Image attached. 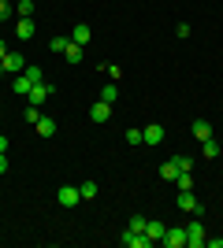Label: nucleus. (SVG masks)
Instances as JSON below:
<instances>
[{
  "label": "nucleus",
  "instance_id": "obj_1",
  "mask_svg": "<svg viewBox=\"0 0 223 248\" xmlns=\"http://www.w3.org/2000/svg\"><path fill=\"white\" fill-rule=\"evenodd\" d=\"M56 204H60V207H78V204H82L78 186H60V189H56Z\"/></svg>",
  "mask_w": 223,
  "mask_h": 248
},
{
  "label": "nucleus",
  "instance_id": "obj_2",
  "mask_svg": "<svg viewBox=\"0 0 223 248\" xmlns=\"http://www.w3.org/2000/svg\"><path fill=\"white\" fill-rule=\"evenodd\" d=\"M160 245H164V248H186V230L168 226V230H164V237H160Z\"/></svg>",
  "mask_w": 223,
  "mask_h": 248
},
{
  "label": "nucleus",
  "instance_id": "obj_3",
  "mask_svg": "<svg viewBox=\"0 0 223 248\" xmlns=\"http://www.w3.org/2000/svg\"><path fill=\"white\" fill-rule=\"evenodd\" d=\"M179 211L201 215V204H197V197H193V189H179Z\"/></svg>",
  "mask_w": 223,
  "mask_h": 248
},
{
  "label": "nucleus",
  "instance_id": "obj_4",
  "mask_svg": "<svg viewBox=\"0 0 223 248\" xmlns=\"http://www.w3.org/2000/svg\"><path fill=\"white\" fill-rule=\"evenodd\" d=\"M52 89H56L52 82H37V85H34V89H30V96H26V100H30V104H37V108H41V104L49 100V96H52Z\"/></svg>",
  "mask_w": 223,
  "mask_h": 248
},
{
  "label": "nucleus",
  "instance_id": "obj_5",
  "mask_svg": "<svg viewBox=\"0 0 223 248\" xmlns=\"http://www.w3.org/2000/svg\"><path fill=\"white\" fill-rule=\"evenodd\" d=\"M205 230H201V222H190L186 226V248H205Z\"/></svg>",
  "mask_w": 223,
  "mask_h": 248
},
{
  "label": "nucleus",
  "instance_id": "obj_6",
  "mask_svg": "<svg viewBox=\"0 0 223 248\" xmlns=\"http://www.w3.org/2000/svg\"><path fill=\"white\" fill-rule=\"evenodd\" d=\"M164 141V126L160 123H149L145 130H141V145H160Z\"/></svg>",
  "mask_w": 223,
  "mask_h": 248
},
{
  "label": "nucleus",
  "instance_id": "obj_7",
  "mask_svg": "<svg viewBox=\"0 0 223 248\" xmlns=\"http://www.w3.org/2000/svg\"><path fill=\"white\" fill-rule=\"evenodd\" d=\"M89 119H93V123H108V119H112V104L97 100L93 108H89Z\"/></svg>",
  "mask_w": 223,
  "mask_h": 248
},
{
  "label": "nucleus",
  "instance_id": "obj_8",
  "mask_svg": "<svg viewBox=\"0 0 223 248\" xmlns=\"http://www.w3.org/2000/svg\"><path fill=\"white\" fill-rule=\"evenodd\" d=\"M4 67H8V74H22L26 71V60H22L19 52H8V56H4Z\"/></svg>",
  "mask_w": 223,
  "mask_h": 248
},
{
  "label": "nucleus",
  "instance_id": "obj_9",
  "mask_svg": "<svg viewBox=\"0 0 223 248\" xmlns=\"http://www.w3.org/2000/svg\"><path fill=\"white\" fill-rule=\"evenodd\" d=\"M164 230H168L164 222H156V218H149V222H145V237L153 241V245H160V237H164Z\"/></svg>",
  "mask_w": 223,
  "mask_h": 248
},
{
  "label": "nucleus",
  "instance_id": "obj_10",
  "mask_svg": "<svg viewBox=\"0 0 223 248\" xmlns=\"http://www.w3.org/2000/svg\"><path fill=\"white\" fill-rule=\"evenodd\" d=\"M34 30H37V26H34V19H19V22H15V37H19V41H30Z\"/></svg>",
  "mask_w": 223,
  "mask_h": 248
},
{
  "label": "nucleus",
  "instance_id": "obj_11",
  "mask_svg": "<svg viewBox=\"0 0 223 248\" xmlns=\"http://www.w3.org/2000/svg\"><path fill=\"white\" fill-rule=\"evenodd\" d=\"M11 89H15V96H30L34 82L26 78V74H15V82H11Z\"/></svg>",
  "mask_w": 223,
  "mask_h": 248
},
{
  "label": "nucleus",
  "instance_id": "obj_12",
  "mask_svg": "<svg viewBox=\"0 0 223 248\" xmlns=\"http://www.w3.org/2000/svg\"><path fill=\"white\" fill-rule=\"evenodd\" d=\"M89 37H93V30H89L86 22H78V26L71 30V41H74V45H89Z\"/></svg>",
  "mask_w": 223,
  "mask_h": 248
},
{
  "label": "nucleus",
  "instance_id": "obj_13",
  "mask_svg": "<svg viewBox=\"0 0 223 248\" xmlns=\"http://www.w3.org/2000/svg\"><path fill=\"white\" fill-rule=\"evenodd\" d=\"M190 130H193V137H197V141H208V137H212V126L205 123V119H193Z\"/></svg>",
  "mask_w": 223,
  "mask_h": 248
},
{
  "label": "nucleus",
  "instance_id": "obj_14",
  "mask_svg": "<svg viewBox=\"0 0 223 248\" xmlns=\"http://www.w3.org/2000/svg\"><path fill=\"white\" fill-rule=\"evenodd\" d=\"M201 155H205V159H216V155H220V141H216V137L201 141Z\"/></svg>",
  "mask_w": 223,
  "mask_h": 248
},
{
  "label": "nucleus",
  "instance_id": "obj_15",
  "mask_svg": "<svg viewBox=\"0 0 223 248\" xmlns=\"http://www.w3.org/2000/svg\"><path fill=\"white\" fill-rule=\"evenodd\" d=\"M22 74H26V78H30L34 85H37V82H49V78H45V71L37 67V63H26V71H22Z\"/></svg>",
  "mask_w": 223,
  "mask_h": 248
},
{
  "label": "nucleus",
  "instance_id": "obj_16",
  "mask_svg": "<svg viewBox=\"0 0 223 248\" xmlns=\"http://www.w3.org/2000/svg\"><path fill=\"white\" fill-rule=\"evenodd\" d=\"M179 174H182V170L175 167V159H168V163H160V178H168V182H175Z\"/></svg>",
  "mask_w": 223,
  "mask_h": 248
},
{
  "label": "nucleus",
  "instance_id": "obj_17",
  "mask_svg": "<svg viewBox=\"0 0 223 248\" xmlns=\"http://www.w3.org/2000/svg\"><path fill=\"white\" fill-rule=\"evenodd\" d=\"M67 45H71V33H67V37H52V41H49V52L64 56V48H67Z\"/></svg>",
  "mask_w": 223,
  "mask_h": 248
},
{
  "label": "nucleus",
  "instance_id": "obj_18",
  "mask_svg": "<svg viewBox=\"0 0 223 248\" xmlns=\"http://www.w3.org/2000/svg\"><path fill=\"white\" fill-rule=\"evenodd\" d=\"M37 134H41V137H52V134H56V123L41 115V119H37Z\"/></svg>",
  "mask_w": 223,
  "mask_h": 248
},
{
  "label": "nucleus",
  "instance_id": "obj_19",
  "mask_svg": "<svg viewBox=\"0 0 223 248\" xmlns=\"http://www.w3.org/2000/svg\"><path fill=\"white\" fill-rule=\"evenodd\" d=\"M64 60H67V63H78V60H82V45H74V41H71V45L64 48Z\"/></svg>",
  "mask_w": 223,
  "mask_h": 248
},
{
  "label": "nucleus",
  "instance_id": "obj_20",
  "mask_svg": "<svg viewBox=\"0 0 223 248\" xmlns=\"http://www.w3.org/2000/svg\"><path fill=\"white\" fill-rule=\"evenodd\" d=\"M101 100H104V104H116V100H119V89H116V82L101 89Z\"/></svg>",
  "mask_w": 223,
  "mask_h": 248
},
{
  "label": "nucleus",
  "instance_id": "obj_21",
  "mask_svg": "<svg viewBox=\"0 0 223 248\" xmlns=\"http://www.w3.org/2000/svg\"><path fill=\"white\" fill-rule=\"evenodd\" d=\"M22 119L37 126V119H41V108H37V104H26V111H22Z\"/></svg>",
  "mask_w": 223,
  "mask_h": 248
},
{
  "label": "nucleus",
  "instance_id": "obj_22",
  "mask_svg": "<svg viewBox=\"0 0 223 248\" xmlns=\"http://www.w3.org/2000/svg\"><path fill=\"white\" fill-rule=\"evenodd\" d=\"M175 186L179 189H193V170H182V174L175 178Z\"/></svg>",
  "mask_w": 223,
  "mask_h": 248
},
{
  "label": "nucleus",
  "instance_id": "obj_23",
  "mask_svg": "<svg viewBox=\"0 0 223 248\" xmlns=\"http://www.w3.org/2000/svg\"><path fill=\"white\" fill-rule=\"evenodd\" d=\"M78 193H82V200H93V197H97V182H82V186H78Z\"/></svg>",
  "mask_w": 223,
  "mask_h": 248
},
{
  "label": "nucleus",
  "instance_id": "obj_24",
  "mask_svg": "<svg viewBox=\"0 0 223 248\" xmlns=\"http://www.w3.org/2000/svg\"><path fill=\"white\" fill-rule=\"evenodd\" d=\"M15 11H19V19H30V11H34V0H19V4H15Z\"/></svg>",
  "mask_w": 223,
  "mask_h": 248
},
{
  "label": "nucleus",
  "instance_id": "obj_25",
  "mask_svg": "<svg viewBox=\"0 0 223 248\" xmlns=\"http://www.w3.org/2000/svg\"><path fill=\"white\" fill-rule=\"evenodd\" d=\"M171 159H175L179 170H193V159H190V155H171Z\"/></svg>",
  "mask_w": 223,
  "mask_h": 248
},
{
  "label": "nucleus",
  "instance_id": "obj_26",
  "mask_svg": "<svg viewBox=\"0 0 223 248\" xmlns=\"http://www.w3.org/2000/svg\"><path fill=\"white\" fill-rule=\"evenodd\" d=\"M145 222H149L145 215H130V230H138V233H145Z\"/></svg>",
  "mask_w": 223,
  "mask_h": 248
},
{
  "label": "nucleus",
  "instance_id": "obj_27",
  "mask_svg": "<svg viewBox=\"0 0 223 248\" xmlns=\"http://www.w3.org/2000/svg\"><path fill=\"white\" fill-rule=\"evenodd\" d=\"M104 74H108V78H112V82H116V78H119V74H123V71H119L116 63H104Z\"/></svg>",
  "mask_w": 223,
  "mask_h": 248
},
{
  "label": "nucleus",
  "instance_id": "obj_28",
  "mask_svg": "<svg viewBox=\"0 0 223 248\" xmlns=\"http://www.w3.org/2000/svg\"><path fill=\"white\" fill-rule=\"evenodd\" d=\"M127 145H141V130H127Z\"/></svg>",
  "mask_w": 223,
  "mask_h": 248
},
{
  "label": "nucleus",
  "instance_id": "obj_29",
  "mask_svg": "<svg viewBox=\"0 0 223 248\" xmlns=\"http://www.w3.org/2000/svg\"><path fill=\"white\" fill-rule=\"evenodd\" d=\"M175 33H179V37H190L193 30H190V22H179V26H175Z\"/></svg>",
  "mask_w": 223,
  "mask_h": 248
},
{
  "label": "nucleus",
  "instance_id": "obj_30",
  "mask_svg": "<svg viewBox=\"0 0 223 248\" xmlns=\"http://www.w3.org/2000/svg\"><path fill=\"white\" fill-rule=\"evenodd\" d=\"M8 15H11V4H8V0H0V22L8 19Z\"/></svg>",
  "mask_w": 223,
  "mask_h": 248
},
{
  "label": "nucleus",
  "instance_id": "obj_31",
  "mask_svg": "<svg viewBox=\"0 0 223 248\" xmlns=\"http://www.w3.org/2000/svg\"><path fill=\"white\" fill-rule=\"evenodd\" d=\"M0 174H8V155L0 152Z\"/></svg>",
  "mask_w": 223,
  "mask_h": 248
},
{
  "label": "nucleus",
  "instance_id": "obj_32",
  "mask_svg": "<svg viewBox=\"0 0 223 248\" xmlns=\"http://www.w3.org/2000/svg\"><path fill=\"white\" fill-rule=\"evenodd\" d=\"M208 248H223V237H212V241H205Z\"/></svg>",
  "mask_w": 223,
  "mask_h": 248
},
{
  "label": "nucleus",
  "instance_id": "obj_33",
  "mask_svg": "<svg viewBox=\"0 0 223 248\" xmlns=\"http://www.w3.org/2000/svg\"><path fill=\"white\" fill-rule=\"evenodd\" d=\"M0 152H8V137L0 134Z\"/></svg>",
  "mask_w": 223,
  "mask_h": 248
},
{
  "label": "nucleus",
  "instance_id": "obj_34",
  "mask_svg": "<svg viewBox=\"0 0 223 248\" xmlns=\"http://www.w3.org/2000/svg\"><path fill=\"white\" fill-rule=\"evenodd\" d=\"M4 56H8V45H4V41H0V60H4Z\"/></svg>",
  "mask_w": 223,
  "mask_h": 248
},
{
  "label": "nucleus",
  "instance_id": "obj_35",
  "mask_svg": "<svg viewBox=\"0 0 223 248\" xmlns=\"http://www.w3.org/2000/svg\"><path fill=\"white\" fill-rule=\"evenodd\" d=\"M4 74H8V67H4V60H0V78H4Z\"/></svg>",
  "mask_w": 223,
  "mask_h": 248
}]
</instances>
